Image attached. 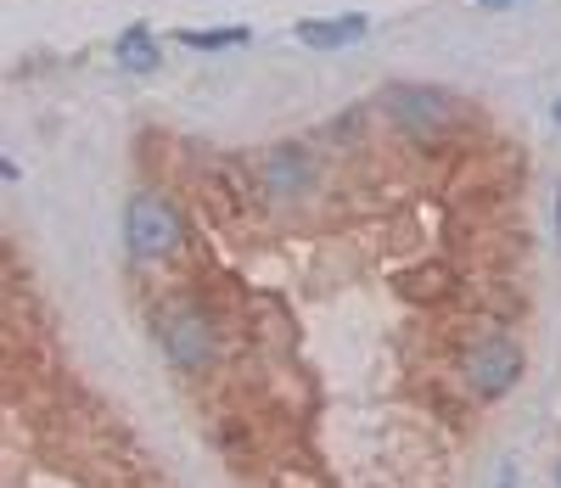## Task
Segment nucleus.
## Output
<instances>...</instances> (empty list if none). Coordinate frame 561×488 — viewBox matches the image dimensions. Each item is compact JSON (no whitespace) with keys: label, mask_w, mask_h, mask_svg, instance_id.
<instances>
[{"label":"nucleus","mask_w":561,"mask_h":488,"mask_svg":"<svg viewBox=\"0 0 561 488\" xmlns=\"http://www.w3.org/2000/svg\"><path fill=\"white\" fill-rule=\"evenodd\" d=\"M388 113L399 118V124H410L415 135H433L444 118H449V102L438 90H421V84H393L388 90Z\"/></svg>","instance_id":"obj_5"},{"label":"nucleus","mask_w":561,"mask_h":488,"mask_svg":"<svg viewBox=\"0 0 561 488\" xmlns=\"http://www.w3.org/2000/svg\"><path fill=\"white\" fill-rule=\"evenodd\" d=\"M152 331H158L163 354H169L174 365H185V371L208 365V360H214V349H219L214 320H208V315H203L192 298H174V304H163V309L152 315Z\"/></svg>","instance_id":"obj_2"},{"label":"nucleus","mask_w":561,"mask_h":488,"mask_svg":"<svg viewBox=\"0 0 561 488\" xmlns=\"http://www.w3.org/2000/svg\"><path fill=\"white\" fill-rule=\"evenodd\" d=\"M556 248H561V185H556Z\"/></svg>","instance_id":"obj_11"},{"label":"nucleus","mask_w":561,"mask_h":488,"mask_svg":"<svg viewBox=\"0 0 561 488\" xmlns=\"http://www.w3.org/2000/svg\"><path fill=\"white\" fill-rule=\"evenodd\" d=\"M370 29L365 12H343V18H304L298 23V39L314 45V52H343V45H354L359 34Z\"/></svg>","instance_id":"obj_6"},{"label":"nucleus","mask_w":561,"mask_h":488,"mask_svg":"<svg viewBox=\"0 0 561 488\" xmlns=\"http://www.w3.org/2000/svg\"><path fill=\"white\" fill-rule=\"evenodd\" d=\"M180 241H185L180 208L169 197H158V191H135L129 208H124V248H129V259H140V264L169 259Z\"/></svg>","instance_id":"obj_1"},{"label":"nucleus","mask_w":561,"mask_h":488,"mask_svg":"<svg viewBox=\"0 0 561 488\" xmlns=\"http://www.w3.org/2000/svg\"><path fill=\"white\" fill-rule=\"evenodd\" d=\"M511 477H517V472H511V461L500 466V488H511Z\"/></svg>","instance_id":"obj_12"},{"label":"nucleus","mask_w":561,"mask_h":488,"mask_svg":"<svg viewBox=\"0 0 561 488\" xmlns=\"http://www.w3.org/2000/svg\"><path fill=\"white\" fill-rule=\"evenodd\" d=\"M253 29L248 23H230V29H180L174 45H192V52H230V45H248Z\"/></svg>","instance_id":"obj_9"},{"label":"nucleus","mask_w":561,"mask_h":488,"mask_svg":"<svg viewBox=\"0 0 561 488\" xmlns=\"http://www.w3.org/2000/svg\"><path fill=\"white\" fill-rule=\"evenodd\" d=\"M393 286H399V298H410V304H438V298H449L455 275H449L444 264H415V270H404Z\"/></svg>","instance_id":"obj_7"},{"label":"nucleus","mask_w":561,"mask_h":488,"mask_svg":"<svg viewBox=\"0 0 561 488\" xmlns=\"http://www.w3.org/2000/svg\"><path fill=\"white\" fill-rule=\"evenodd\" d=\"M118 68L124 73H152L158 68V45H152V29L147 23H135L118 34Z\"/></svg>","instance_id":"obj_8"},{"label":"nucleus","mask_w":561,"mask_h":488,"mask_svg":"<svg viewBox=\"0 0 561 488\" xmlns=\"http://www.w3.org/2000/svg\"><path fill=\"white\" fill-rule=\"evenodd\" d=\"M314 185V158L304 152V146H270L264 152V191L270 197H304V191Z\"/></svg>","instance_id":"obj_4"},{"label":"nucleus","mask_w":561,"mask_h":488,"mask_svg":"<svg viewBox=\"0 0 561 488\" xmlns=\"http://www.w3.org/2000/svg\"><path fill=\"white\" fill-rule=\"evenodd\" d=\"M556 124H561V102H556Z\"/></svg>","instance_id":"obj_13"},{"label":"nucleus","mask_w":561,"mask_h":488,"mask_svg":"<svg viewBox=\"0 0 561 488\" xmlns=\"http://www.w3.org/2000/svg\"><path fill=\"white\" fill-rule=\"evenodd\" d=\"M466 382H472L478 399H505L511 387L523 382V349L505 343V337H483V343L466 349Z\"/></svg>","instance_id":"obj_3"},{"label":"nucleus","mask_w":561,"mask_h":488,"mask_svg":"<svg viewBox=\"0 0 561 488\" xmlns=\"http://www.w3.org/2000/svg\"><path fill=\"white\" fill-rule=\"evenodd\" d=\"M478 7H489V12H505V7H517V0H478Z\"/></svg>","instance_id":"obj_10"},{"label":"nucleus","mask_w":561,"mask_h":488,"mask_svg":"<svg viewBox=\"0 0 561 488\" xmlns=\"http://www.w3.org/2000/svg\"><path fill=\"white\" fill-rule=\"evenodd\" d=\"M556 488H561V466H556Z\"/></svg>","instance_id":"obj_14"}]
</instances>
